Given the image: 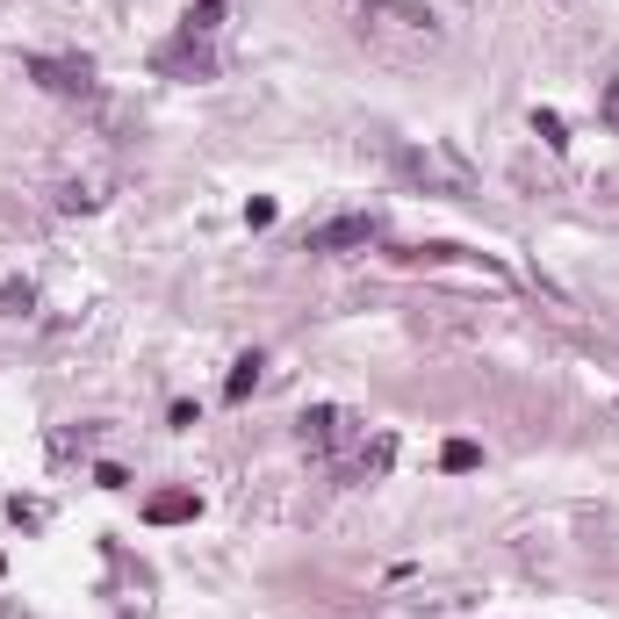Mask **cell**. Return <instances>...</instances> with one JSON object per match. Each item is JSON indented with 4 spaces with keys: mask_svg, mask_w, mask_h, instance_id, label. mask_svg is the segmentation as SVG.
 I'll list each match as a JSON object with an SVG mask.
<instances>
[{
    "mask_svg": "<svg viewBox=\"0 0 619 619\" xmlns=\"http://www.w3.org/2000/svg\"><path fill=\"white\" fill-rule=\"evenodd\" d=\"M353 8H361V36L375 51H432L440 44V22L418 0H353Z\"/></svg>",
    "mask_w": 619,
    "mask_h": 619,
    "instance_id": "6da1fadb",
    "label": "cell"
},
{
    "mask_svg": "<svg viewBox=\"0 0 619 619\" xmlns=\"http://www.w3.org/2000/svg\"><path fill=\"white\" fill-rule=\"evenodd\" d=\"M396 173H404V180H411V188H425V195H462L468 180H476V173H468V159L454 152V144H396Z\"/></svg>",
    "mask_w": 619,
    "mask_h": 619,
    "instance_id": "7a4b0ae2",
    "label": "cell"
},
{
    "mask_svg": "<svg viewBox=\"0 0 619 619\" xmlns=\"http://www.w3.org/2000/svg\"><path fill=\"white\" fill-rule=\"evenodd\" d=\"M303 447L317 454V462H331V468H346L353 454H361V440H367V418H353L346 404H317V411H303Z\"/></svg>",
    "mask_w": 619,
    "mask_h": 619,
    "instance_id": "3957f363",
    "label": "cell"
},
{
    "mask_svg": "<svg viewBox=\"0 0 619 619\" xmlns=\"http://www.w3.org/2000/svg\"><path fill=\"white\" fill-rule=\"evenodd\" d=\"M375 238H382V217L375 209H353V217H331V224L310 231L303 253H367Z\"/></svg>",
    "mask_w": 619,
    "mask_h": 619,
    "instance_id": "277c9868",
    "label": "cell"
},
{
    "mask_svg": "<svg viewBox=\"0 0 619 619\" xmlns=\"http://www.w3.org/2000/svg\"><path fill=\"white\" fill-rule=\"evenodd\" d=\"M30 72L51 86V94H86V86H94V72L72 66V58H30Z\"/></svg>",
    "mask_w": 619,
    "mask_h": 619,
    "instance_id": "5b68a950",
    "label": "cell"
},
{
    "mask_svg": "<svg viewBox=\"0 0 619 619\" xmlns=\"http://www.w3.org/2000/svg\"><path fill=\"white\" fill-rule=\"evenodd\" d=\"M202 512V498H195V490H159L152 504H144V518H152V526H180V518H195Z\"/></svg>",
    "mask_w": 619,
    "mask_h": 619,
    "instance_id": "8992f818",
    "label": "cell"
},
{
    "mask_svg": "<svg viewBox=\"0 0 619 619\" xmlns=\"http://www.w3.org/2000/svg\"><path fill=\"white\" fill-rule=\"evenodd\" d=\"M30 310H36L30 281H8V289H0V317H30Z\"/></svg>",
    "mask_w": 619,
    "mask_h": 619,
    "instance_id": "52a82bcc",
    "label": "cell"
},
{
    "mask_svg": "<svg viewBox=\"0 0 619 619\" xmlns=\"http://www.w3.org/2000/svg\"><path fill=\"white\" fill-rule=\"evenodd\" d=\"M253 382H259V353H245V361L231 367V389L224 396H231V404H245V396H253Z\"/></svg>",
    "mask_w": 619,
    "mask_h": 619,
    "instance_id": "ba28073f",
    "label": "cell"
},
{
    "mask_svg": "<svg viewBox=\"0 0 619 619\" xmlns=\"http://www.w3.org/2000/svg\"><path fill=\"white\" fill-rule=\"evenodd\" d=\"M440 462H447L454 476H468V468L482 462V447H476V440H447V454H440Z\"/></svg>",
    "mask_w": 619,
    "mask_h": 619,
    "instance_id": "9c48e42d",
    "label": "cell"
},
{
    "mask_svg": "<svg viewBox=\"0 0 619 619\" xmlns=\"http://www.w3.org/2000/svg\"><path fill=\"white\" fill-rule=\"evenodd\" d=\"M534 138H540V144H554V152L569 144V138H562V116H554V108H534Z\"/></svg>",
    "mask_w": 619,
    "mask_h": 619,
    "instance_id": "30bf717a",
    "label": "cell"
},
{
    "mask_svg": "<svg viewBox=\"0 0 619 619\" xmlns=\"http://www.w3.org/2000/svg\"><path fill=\"white\" fill-rule=\"evenodd\" d=\"M598 116H605V130H612V138H619V72H612V80H605V94H598Z\"/></svg>",
    "mask_w": 619,
    "mask_h": 619,
    "instance_id": "8fae6325",
    "label": "cell"
}]
</instances>
